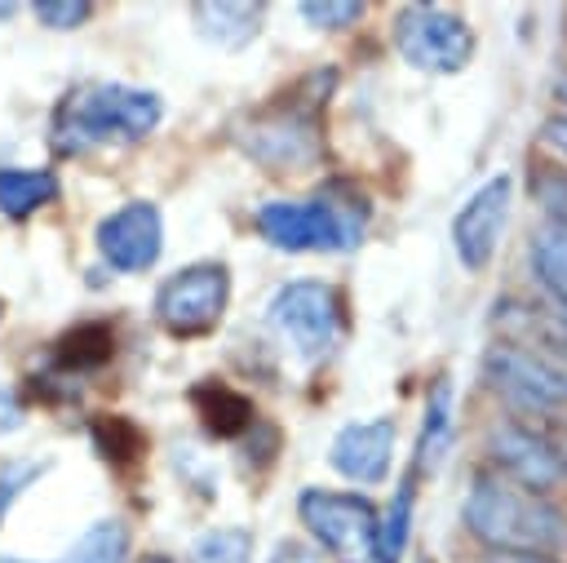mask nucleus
<instances>
[{
  "label": "nucleus",
  "mask_w": 567,
  "mask_h": 563,
  "mask_svg": "<svg viewBox=\"0 0 567 563\" xmlns=\"http://www.w3.org/2000/svg\"><path fill=\"white\" fill-rule=\"evenodd\" d=\"M452 448V381L439 377L425 403V421H421V439H416V470H439V461Z\"/></svg>",
  "instance_id": "obj_18"
},
{
  "label": "nucleus",
  "mask_w": 567,
  "mask_h": 563,
  "mask_svg": "<svg viewBox=\"0 0 567 563\" xmlns=\"http://www.w3.org/2000/svg\"><path fill=\"white\" fill-rule=\"evenodd\" d=\"M190 403H195L204 430L217 434V439H235V434H244L252 426V403L239 390L221 386V381H199L190 390Z\"/></svg>",
  "instance_id": "obj_15"
},
{
  "label": "nucleus",
  "mask_w": 567,
  "mask_h": 563,
  "mask_svg": "<svg viewBox=\"0 0 567 563\" xmlns=\"http://www.w3.org/2000/svg\"><path fill=\"white\" fill-rule=\"evenodd\" d=\"M93 434H97L102 457H115V461H128V457H137V448H142V434H137L124 417H97Z\"/></svg>",
  "instance_id": "obj_24"
},
{
  "label": "nucleus",
  "mask_w": 567,
  "mask_h": 563,
  "mask_svg": "<svg viewBox=\"0 0 567 563\" xmlns=\"http://www.w3.org/2000/svg\"><path fill=\"white\" fill-rule=\"evenodd\" d=\"M124 554H128V532L106 519V523H93L75 541V550L66 554V563H124Z\"/></svg>",
  "instance_id": "obj_22"
},
{
  "label": "nucleus",
  "mask_w": 567,
  "mask_h": 563,
  "mask_svg": "<svg viewBox=\"0 0 567 563\" xmlns=\"http://www.w3.org/2000/svg\"><path fill=\"white\" fill-rule=\"evenodd\" d=\"M558 98H567V75H563V80H558Z\"/></svg>",
  "instance_id": "obj_33"
},
{
  "label": "nucleus",
  "mask_w": 567,
  "mask_h": 563,
  "mask_svg": "<svg viewBox=\"0 0 567 563\" xmlns=\"http://www.w3.org/2000/svg\"><path fill=\"white\" fill-rule=\"evenodd\" d=\"M496 328H501V341L523 350L532 364H540L567 390V319H558L540 306L496 301Z\"/></svg>",
  "instance_id": "obj_11"
},
{
  "label": "nucleus",
  "mask_w": 567,
  "mask_h": 563,
  "mask_svg": "<svg viewBox=\"0 0 567 563\" xmlns=\"http://www.w3.org/2000/svg\"><path fill=\"white\" fill-rule=\"evenodd\" d=\"M487 452H492V461L505 470V479H514V483L527 488V492H545V488H554V483L567 479L536 426H523V421L496 426V430L487 434Z\"/></svg>",
  "instance_id": "obj_12"
},
{
  "label": "nucleus",
  "mask_w": 567,
  "mask_h": 563,
  "mask_svg": "<svg viewBox=\"0 0 567 563\" xmlns=\"http://www.w3.org/2000/svg\"><path fill=\"white\" fill-rule=\"evenodd\" d=\"M159 124V98L128 84H80L71 89L53 120L49 142L58 155H84L111 142H137Z\"/></svg>",
  "instance_id": "obj_2"
},
{
  "label": "nucleus",
  "mask_w": 567,
  "mask_h": 563,
  "mask_svg": "<svg viewBox=\"0 0 567 563\" xmlns=\"http://www.w3.org/2000/svg\"><path fill=\"white\" fill-rule=\"evenodd\" d=\"M230 297V275L221 262H195L186 270H177L173 279H164V288L155 293V319L173 332V337H199L208 332Z\"/></svg>",
  "instance_id": "obj_7"
},
{
  "label": "nucleus",
  "mask_w": 567,
  "mask_h": 563,
  "mask_svg": "<svg viewBox=\"0 0 567 563\" xmlns=\"http://www.w3.org/2000/svg\"><path fill=\"white\" fill-rule=\"evenodd\" d=\"M58 195V177L49 168H0V213L27 217Z\"/></svg>",
  "instance_id": "obj_19"
},
{
  "label": "nucleus",
  "mask_w": 567,
  "mask_h": 563,
  "mask_svg": "<svg viewBox=\"0 0 567 563\" xmlns=\"http://www.w3.org/2000/svg\"><path fill=\"white\" fill-rule=\"evenodd\" d=\"M461 514H465V528L492 550H509V554L567 550V514L540 492H527L505 474H478Z\"/></svg>",
  "instance_id": "obj_1"
},
{
  "label": "nucleus",
  "mask_w": 567,
  "mask_h": 563,
  "mask_svg": "<svg viewBox=\"0 0 567 563\" xmlns=\"http://www.w3.org/2000/svg\"><path fill=\"white\" fill-rule=\"evenodd\" d=\"M540 137H545L554 151H563V155H567V115H549V120L540 124Z\"/></svg>",
  "instance_id": "obj_31"
},
{
  "label": "nucleus",
  "mask_w": 567,
  "mask_h": 563,
  "mask_svg": "<svg viewBox=\"0 0 567 563\" xmlns=\"http://www.w3.org/2000/svg\"><path fill=\"white\" fill-rule=\"evenodd\" d=\"M301 13H306V22L337 31V27H350L354 18H363V4L359 0H306Z\"/></svg>",
  "instance_id": "obj_26"
},
{
  "label": "nucleus",
  "mask_w": 567,
  "mask_h": 563,
  "mask_svg": "<svg viewBox=\"0 0 567 563\" xmlns=\"http://www.w3.org/2000/svg\"><path fill=\"white\" fill-rule=\"evenodd\" d=\"M261 22V4H235V0H204L195 4V27L204 40L221 44V49H239L257 35Z\"/></svg>",
  "instance_id": "obj_16"
},
{
  "label": "nucleus",
  "mask_w": 567,
  "mask_h": 563,
  "mask_svg": "<svg viewBox=\"0 0 567 563\" xmlns=\"http://www.w3.org/2000/svg\"><path fill=\"white\" fill-rule=\"evenodd\" d=\"M89 13H93V4H84V0H40V4H35V18H40L44 27H58V31L84 22Z\"/></svg>",
  "instance_id": "obj_27"
},
{
  "label": "nucleus",
  "mask_w": 567,
  "mask_h": 563,
  "mask_svg": "<svg viewBox=\"0 0 567 563\" xmlns=\"http://www.w3.org/2000/svg\"><path fill=\"white\" fill-rule=\"evenodd\" d=\"M332 89V71L301 80L292 93H279V102L252 111L239 129L235 142L266 164L270 173H301L315 168L323 155V133H319V106L328 102Z\"/></svg>",
  "instance_id": "obj_3"
},
{
  "label": "nucleus",
  "mask_w": 567,
  "mask_h": 563,
  "mask_svg": "<svg viewBox=\"0 0 567 563\" xmlns=\"http://www.w3.org/2000/svg\"><path fill=\"white\" fill-rule=\"evenodd\" d=\"M390 452H394V421L372 417V421H354L337 430L328 461L354 483H381L390 470Z\"/></svg>",
  "instance_id": "obj_14"
},
{
  "label": "nucleus",
  "mask_w": 567,
  "mask_h": 563,
  "mask_svg": "<svg viewBox=\"0 0 567 563\" xmlns=\"http://www.w3.org/2000/svg\"><path fill=\"white\" fill-rule=\"evenodd\" d=\"M159 213L155 204L146 199H133L124 204L120 213H111L102 226H97V248L102 257L115 266V270H146L155 257H159Z\"/></svg>",
  "instance_id": "obj_13"
},
{
  "label": "nucleus",
  "mask_w": 567,
  "mask_h": 563,
  "mask_svg": "<svg viewBox=\"0 0 567 563\" xmlns=\"http://www.w3.org/2000/svg\"><path fill=\"white\" fill-rule=\"evenodd\" d=\"M297 514L310 528V536L332 550L346 563L377 559V510L354 492H323L306 488L297 497Z\"/></svg>",
  "instance_id": "obj_6"
},
{
  "label": "nucleus",
  "mask_w": 567,
  "mask_h": 563,
  "mask_svg": "<svg viewBox=\"0 0 567 563\" xmlns=\"http://www.w3.org/2000/svg\"><path fill=\"white\" fill-rule=\"evenodd\" d=\"M4 563H18V559H4Z\"/></svg>",
  "instance_id": "obj_35"
},
{
  "label": "nucleus",
  "mask_w": 567,
  "mask_h": 563,
  "mask_svg": "<svg viewBox=\"0 0 567 563\" xmlns=\"http://www.w3.org/2000/svg\"><path fill=\"white\" fill-rule=\"evenodd\" d=\"M270 319L275 328L301 350V355H323L337 346L341 337V297L328 284L315 279H297L284 284L270 301Z\"/></svg>",
  "instance_id": "obj_8"
},
{
  "label": "nucleus",
  "mask_w": 567,
  "mask_h": 563,
  "mask_svg": "<svg viewBox=\"0 0 567 563\" xmlns=\"http://www.w3.org/2000/svg\"><path fill=\"white\" fill-rule=\"evenodd\" d=\"M532 191H536V199L545 204L549 226H563V231H567V173L540 168V173H532Z\"/></svg>",
  "instance_id": "obj_25"
},
{
  "label": "nucleus",
  "mask_w": 567,
  "mask_h": 563,
  "mask_svg": "<svg viewBox=\"0 0 567 563\" xmlns=\"http://www.w3.org/2000/svg\"><path fill=\"white\" fill-rule=\"evenodd\" d=\"M252 536L244 528H213L195 541V563H248Z\"/></svg>",
  "instance_id": "obj_23"
},
{
  "label": "nucleus",
  "mask_w": 567,
  "mask_h": 563,
  "mask_svg": "<svg viewBox=\"0 0 567 563\" xmlns=\"http://www.w3.org/2000/svg\"><path fill=\"white\" fill-rule=\"evenodd\" d=\"M22 426V403L9 395V390H0V434H9V430H18Z\"/></svg>",
  "instance_id": "obj_30"
},
{
  "label": "nucleus",
  "mask_w": 567,
  "mask_h": 563,
  "mask_svg": "<svg viewBox=\"0 0 567 563\" xmlns=\"http://www.w3.org/2000/svg\"><path fill=\"white\" fill-rule=\"evenodd\" d=\"M492 563H549V559H536V554H509V559H492Z\"/></svg>",
  "instance_id": "obj_32"
},
{
  "label": "nucleus",
  "mask_w": 567,
  "mask_h": 563,
  "mask_svg": "<svg viewBox=\"0 0 567 563\" xmlns=\"http://www.w3.org/2000/svg\"><path fill=\"white\" fill-rule=\"evenodd\" d=\"M394 44L403 62H412L416 71H434V75L461 71L474 53L470 22L443 4H403L394 13Z\"/></svg>",
  "instance_id": "obj_5"
},
{
  "label": "nucleus",
  "mask_w": 567,
  "mask_h": 563,
  "mask_svg": "<svg viewBox=\"0 0 567 563\" xmlns=\"http://www.w3.org/2000/svg\"><path fill=\"white\" fill-rule=\"evenodd\" d=\"M483 377H487V386L501 399H509L514 408H523L532 417H549V412H563L567 408V390L540 364H532L523 350H514L509 341H492L487 346Z\"/></svg>",
  "instance_id": "obj_9"
},
{
  "label": "nucleus",
  "mask_w": 567,
  "mask_h": 563,
  "mask_svg": "<svg viewBox=\"0 0 567 563\" xmlns=\"http://www.w3.org/2000/svg\"><path fill=\"white\" fill-rule=\"evenodd\" d=\"M509 191H514V177L501 173V177H487L465 204L461 213L452 217V244H456V257L470 266V270H483L496 253V239L505 231V213H509Z\"/></svg>",
  "instance_id": "obj_10"
},
{
  "label": "nucleus",
  "mask_w": 567,
  "mask_h": 563,
  "mask_svg": "<svg viewBox=\"0 0 567 563\" xmlns=\"http://www.w3.org/2000/svg\"><path fill=\"white\" fill-rule=\"evenodd\" d=\"M527 262H532V275L540 279V288L554 297L558 319H567V231L549 226V222L540 231H532Z\"/></svg>",
  "instance_id": "obj_17"
},
{
  "label": "nucleus",
  "mask_w": 567,
  "mask_h": 563,
  "mask_svg": "<svg viewBox=\"0 0 567 563\" xmlns=\"http://www.w3.org/2000/svg\"><path fill=\"white\" fill-rule=\"evenodd\" d=\"M363 226L368 199L341 182L310 199H270L257 208V231L284 253H350Z\"/></svg>",
  "instance_id": "obj_4"
},
{
  "label": "nucleus",
  "mask_w": 567,
  "mask_h": 563,
  "mask_svg": "<svg viewBox=\"0 0 567 563\" xmlns=\"http://www.w3.org/2000/svg\"><path fill=\"white\" fill-rule=\"evenodd\" d=\"M540 439L549 443L554 461H558V465H563V474H567V412H549V417H545V426H540Z\"/></svg>",
  "instance_id": "obj_28"
},
{
  "label": "nucleus",
  "mask_w": 567,
  "mask_h": 563,
  "mask_svg": "<svg viewBox=\"0 0 567 563\" xmlns=\"http://www.w3.org/2000/svg\"><path fill=\"white\" fill-rule=\"evenodd\" d=\"M142 563H173V559H159V554H151V559H142Z\"/></svg>",
  "instance_id": "obj_34"
},
{
  "label": "nucleus",
  "mask_w": 567,
  "mask_h": 563,
  "mask_svg": "<svg viewBox=\"0 0 567 563\" xmlns=\"http://www.w3.org/2000/svg\"><path fill=\"white\" fill-rule=\"evenodd\" d=\"M111 355H115V337H111L106 324H80L75 332H66L58 341V368L66 377L89 372V368H102Z\"/></svg>",
  "instance_id": "obj_20"
},
{
  "label": "nucleus",
  "mask_w": 567,
  "mask_h": 563,
  "mask_svg": "<svg viewBox=\"0 0 567 563\" xmlns=\"http://www.w3.org/2000/svg\"><path fill=\"white\" fill-rule=\"evenodd\" d=\"M270 563H323L310 545H301V541H284V545H275V559Z\"/></svg>",
  "instance_id": "obj_29"
},
{
  "label": "nucleus",
  "mask_w": 567,
  "mask_h": 563,
  "mask_svg": "<svg viewBox=\"0 0 567 563\" xmlns=\"http://www.w3.org/2000/svg\"><path fill=\"white\" fill-rule=\"evenodd\" d=\"M408 528H412V479L399 488L385 519H377V559L372 563H399V554L408 545Z\"/></svg>",
  "instance_id": "obj_21"
}]
</instances>
